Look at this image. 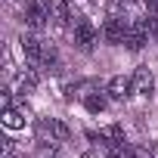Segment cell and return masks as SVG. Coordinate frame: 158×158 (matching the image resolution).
Wrapping results in <instances>:
<instances>
[{"label":"cell","mask_w":158,"mask_h":158,"mask_svg":"<svg viewBox=\"0 0 158 158\" xmlns=\"http://www.w3.org/2000/svg\"><path fill=\"white\" fill-rule=\"evenodd\" d=\"M25 112L22 109H13V106H6V112H3V124L10 127V130H19V127H25V118H22Z\"/></svg>","instance_id":"9"},{"label":"cell","mask_w":158,"mask_h":158,"mask_svg":"<svg viewBox=\"0 0 158 158\" xmlns=\"http://www.w3.org/2000/svg\"><path fill=\"white\" fill-rule=\"evenodd\" d=\"M50 19V0H28L25 3V22L31 31H40Z\"/></svg>","instance_id":"2"},{"label":"cell","mask_w":158,"mask_h":158,"mask_svg":"<svg viewBox=\"0 0 158 158\" xmlns=\"http://www.w3.org/2000/svg\"><path fill=\"white\" fill-rule=\"evenodd\" d=\"M37 136H40V143H65L68 136H71V130L59 121V118H44V121H37Z\"/></svg>","instance_id":"1"},{"label":"cell","mask_w":158,"mask_h":158,"mask_svg":"<svg viewBox=\"0 0 158 158\" xmlns=\"http://www.w3.org/2000/svg\"><path fill=\"white\" fill-rule=\"evenodd\" d=\"M84 106H87V112L99 115V112H106V96H102L99 90H93V93H87V96H84Z\"/></svg>","instance_id":"10"},{"label":"cell","mask_w":158,"mask_h":158,"mask_svg":"<svg viewBox=\"0 0 158 158\" xmlns=\"http://www.w3.org/2000/svg\"><path fill=\"white\" fill-rule=\"evenodd\" d=\"M152 90H155V74H152L149 68H136V71H133V93L152 96Z\"/></svg>","instance_id":"7"},{"label":"cell","mask_w":158,"mask_h":158,"mask_svg":"<svg viewBox=\"0 0 158 158\" xmlns=\"http://www.w3.org/2000/svg\"><path fill=\"white\" fill-rule=\"evenodd\" d=\"M130 90H133V77H124V74H115L112 81H109V87H106V93L112 99H124Z\"/></svg>","instance_id":"8"},{"label":"cell","mask_w":158,"mask_h":158,"mask_svg":"<svg viewBox=\"0 0 158 158\" xmlns=\"http://www.w3.org/2000/svg\"><path fill=\"white\" fill-rule=\"evenodd\" d=\"M149 34H152L149 22H143V19H133V22L127 25V37H124V44H127L130 50H143V47H146V40H149Z\"/></svg>","instance_id":"3"},{"label":"cell","mask_w":158,"mask_h":158,"mask_svg":"<svg viewBox=\"0 0 158 158\" xmlns=\"http://www.w3.org/2000/svg\"><path fill=\"white\" fill-rule=\"evenodd\" d=\"M81 158H99V155H96V152H84Z\"/></svg>","instance_id":"15"},{"label":"cell","mask_w":158,"mask_h":158,"mask_svg":"<svg viewBox=\"0 0 158 158\" xmlns=\"http://www.w3.org/2000/svg\"><path fill=\"white\" fill-rule=\"evenodd\" d=\"M127 25H130V22H124L121 16H109L106 25H102V37H106L109 44H124V37H127Z\"/></svg>","instance_id":"5"},{"label":"cell","mask_w":158,"mask_h":158,"mask_svg":"<svg viewBox=\"0 0 158 158\" xmlns=\"http://www.w3.org/2000/svg\"><path fill=\"white\" fill-rule=\"evenodd\" d=\"M50 19H53L59 28L68 22V10H65V3H62V0H50Z\"/></svg>","instance_id":"11"},{"label":"cell","mask_w":158,"mask_h":158,"mask_svg":"<svg viewBox=\"0 0 158 158\" xmlns=\"http://www.w3.org/2000/svg\"><path fill=\"white\" fill-rule=\"evenodd\" d=\"M74 44H77V50H93V44H96V28L87 22V19H77L74 22Z\"/></svg>","instance_id":"4"},{"label":"cell","mask_w":158,"mask_h":158,"mask_svg":"<svg viewBox=\"0 0 158 158\" xmlns=\"http://www.w3.org/2000/svg\"><path fill=\"white\" fill-rule=\"evenodd\" d=\"M109 158H121V149H112V152H109Z\"/></svg>","instance_id":"14"},{"label":"cell","mask_w":158,"mask_h":158,"mask_svg":"<svg viewBox=\"0 0 158 158\" xmlns=\"http://www.w3.org/2000/svg\"><path fill=\"white\" fill-rule=\"evenodd\" d=\"M40 68H47V71H56V50H53L50 44H44V56H40Z\"/></svg>","instance_id":"12"},{"label":"cell","mask_w":158,"mask_h":158,"mask_svg":"<svg viewBox=\"0 0 158 158\" xmlns=\"http://www.w3.org/2000/svg\"><path fill=\"white\" fill-rule=\"evenodd\" d=\"M149 28H152V37L158 40V16H149Z\"/></svg>","instance_id":"13"},{"label":"cell","mask_w":158,"mask_h":158,"mask_svg":"<svg viewBox=\"0 0 158 158\" xmlns=\"http://www.w3.org/2000/svg\"><path fill=\"white\" fill-rule=\"evenodd\" d=\"M22 50H25V59L31 68H40V56H44V44L34 37V34H25L22 37Z\"/></svg>","instance_id":"6"}]
</instances>
